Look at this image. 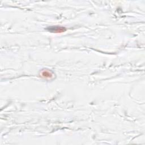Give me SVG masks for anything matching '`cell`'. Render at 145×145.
I'll return each mask as SVG.
<instances>
[{"label": "cell", "instance_id": "cell-2", "mask_svg": "<svg viewBox=\"0 0 145 145\" xmlns=\"http://www.w3.org/2000/svg\"><path fill=\"white\" fill-rule=\"evenodd\" d=\"M41 75L42 78H46V79H50L53 77V73L48 69H44L41 72Z\"/></svg>", "mask_w": 145, "mask_h": 145}, {"label": "cell", "instance_id": "cell-1", "mask_svg": "<svg viewBox=\"0 0 145 145\" xmlns=\"http://www.w3.org/2000/svg\"><path fill=\"white\" fill-rule=\"evenodd\" d=\"M46 29L52 33H62L66 31V28L62 26H59V25H53L50 27H48L46 28Z\"/></svg>", "mask_w": 145, "mask_h": 145}]
</instances>
